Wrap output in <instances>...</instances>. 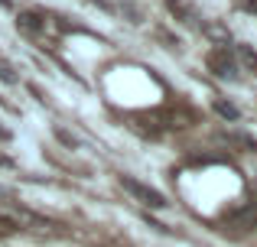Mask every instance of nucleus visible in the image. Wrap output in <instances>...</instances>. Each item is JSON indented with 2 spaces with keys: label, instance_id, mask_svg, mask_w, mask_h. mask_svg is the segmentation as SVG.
Returning a JSON list of instances; mask_svg holds the SVG:
<instances>
[{
  "label": "nucleus",
  "instance_id": "nucleus-4",
  "mask_svg": "<svg viewBox=\"0 0 257 247\" xmlns=\"http://www.w3.org/2000/svg\"><path fill=\"white\" fill-rule=\"evenodd\" d=\"M17 26H20V30H23V33H39V30H43L46 23H43V20L36 17V13H20Z\"/></svg>",
  "mask_w": 257,
  "mask_h": 247
},
{
  "label": "nucleus",
  "instance_id": "nucleus-3",
  "mask_svg": "<svg viewBox=\"0 0 257 247\" xmlns=\"http://www.w3.org/2000/svg\"><path fill=\"white\" fill-rule=\"evenodd\" d=\"M208 69H212L218 78H238V65H234V59L228 56V46L208 52Z\"/></svg>",
  "mask_w": 257,
  "mask_h": 247
},
{
  "label": "nucleus",
  "instance_id": "nucleus-8",
  "mask_svg": "<svg viewBox=\"0 0 257 247\" xmlns=\"http://www.w3.org/2000/svg\"><path fill=\"white\" fill-rule=\"evenodd\" d=\"M0 140H7V130H0Z\"/></svg>",
  "mask_w": 257,
  "mask_h": 247
},
{
  "label": "nucleus",
  "instance_id": "nucleus-9",
  "mask_svg": "<svg viewBox=\"0 0 257 247\" xmlns=\"http://www.w3.org/2000/svg\"><path fill=\"white\" fill-rule=\"evenodd\" d=\"M0 166H4V159H0Z\"/></svg>",
  "mask_w": 257,
  "mask_h": 247
},
{
  "label": "nucleus",
  "instance_id": "nucleus-1",
  "mask_svg": "<svg viewBox=\"0 0 257 247\" xmlns=\"http://www.w3.org/2000/svg\"><path fill=\"white\" fill-rule=\"evenodd\" d=\"M30 224H43L33 211L17 208V205H0V234H17V231L30 228Z\"/></svg>",
  "mask_w": 257,
  "mask_h": 247
},
{
  "label": "nucleus",
  "instance_id": "nucleus-7",
  "mask_svg": "<svg viewBox=\"0 0 257 247\" xmlns=\"http://www.w3.org/2000/svg\"><path fill=\"white\" fill-rule=\"evenodd\" d=\"M234 4H238L244 13H257V0H234Z\"/></svg>",
  "mask_w": 257,
  "mask_h": 247
},
{
  "label": "nucleus",
  "instance_id": "nucleus-5",
  "mask_svg": "<svg viewBox=\"0 0 257 247\" xmlns=\"http://www.w3.org/2000/svg\"><path fill=\"white\" fill-rule=\"evenodd\" d=\"M215 111H218L221 117H228V121H238V111H234L231 104H225V101H218V104H215Z\"/></svg>",
  "mask_w": 257,
  "mask_h": 247
},
{
  "label": "nucleus",
  "instance_id": "nucleus-2",
  "mask_svg": "<svg viewBox=\"0 0 257 247\" xmlns=\"http://www.w3.org/2000/svg\"><path fill=\"white\" fill-rule=\"evenodd\" d=\"M120 185H124V192H131L140 205H147V208H166V198L160 195L157 189H150V185L137 182V179H131V176H120Z\"/></svg>",
  "mask_w": 257,
  "mask_h": 247
},
{
  "label": "nucleus",
  "instance_id": "nucleus-6",
  "mask_svg": "<svg viewBox=\"0 0 257 247\" xmlns=\"http://www.w3.org/2000/svg\"><path fill=\"white\" fill-rule=\"evenodd\" d=\"M241 59H244L251 69H257V52L251 49V46H241Z\"/></svg>",
  "mask_w": 257,
  "mask_h": 247
}]
</instances>
